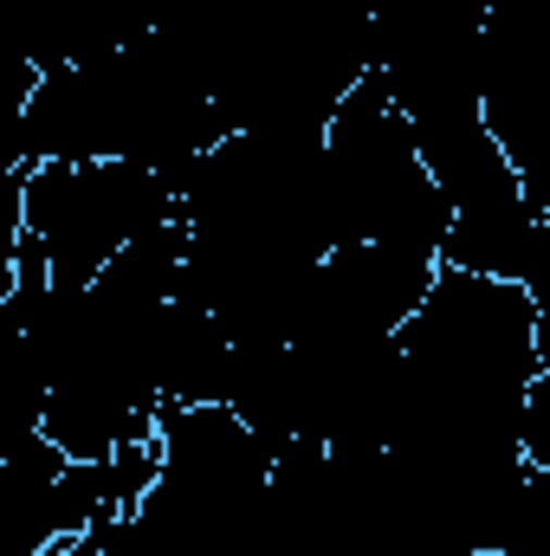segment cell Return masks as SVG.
I'll return each mask as SVG.
<instances>
[{"label":"cell","instance_id":"1","mask_svg":"<svg viewBox=\"0 0 550 556\" xmlns=\"http://www.w3.org/2000/svg\"><path fill=\"white\" fill-rule=\"evenodd\" d=\"M26 162H142L182 175L201 149L227 137L201 72L155 26L46 65L26 85Z\"/></svg>","mask_w":550,"mask_h":556},{"label":"cell","instance_id":"2","mask_svg":"<svg viewBox=\"0 0 550 556\" xmlns=\"http://www.w3.org/2000/svg\"><path fill=\"white\" fill-rule=\"evenodd\" d=\"M175 220V175L142 162H26L20 260L46 285H91L124 247Z\"/></svg>","mask_w":550,"mask_h":556},{"label":"cell","instance_id":"3","mask_svg":"<svg viewBox=\"0 0 550 556\" xmlns=\"http://www.w3.org/2000/svg\"><path fill=\"white\" fill-rule=\"evenodd\" d=\"M324 194H330L337 247L383 240V247L440 253L447 201L414 149L409 117L376 91V78H357L324 124Z\"/></svg>","mask_w":550,"mask_h":556},{"label":"cell","instance_id":"4","mask_svg":"<svg viewBox=\"0 0 550 556\" xmlns=\"http://www.w3.org/2000/svg\"><path fill=\"white\" fill-rule=\"evenodd\" d=\"M473 7H486V13H492V0H473Z\"/></svg>","mask_w":550,"mask_h":556}]
</instances>
